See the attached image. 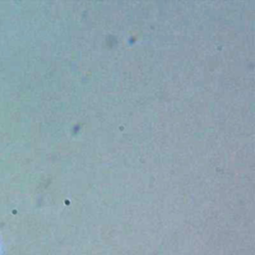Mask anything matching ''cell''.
Listing matches in <instances>:
<instances>
[]
</instances>
